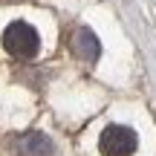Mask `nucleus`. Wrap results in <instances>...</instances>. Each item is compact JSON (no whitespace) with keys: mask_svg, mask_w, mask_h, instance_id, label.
I'll return each mask as SVG.
<instances>
[{"mask_svg":"<svg viewBox=\"0 0 156 156\" xmlns=\"http://www.w3.org/2000/svg\"><path fill=\"white\" fill-rule=\"evenodd\" d=\"M3 46H6V52L15 55V58H32L35 52H38V46H41V38L26 20H15V23H9L6 32H3Z\"/></svg>","mask_w":156,"mask_h":156,"instance_id":"f257e3e1","label":"nucleus"},{"mask_svg":"<svg viewBox=\"0 0 156 156\" xmlns=\"http://www.w3.org/2000/svg\"><path fill=\"white\" fill-rule=\"evenodd\" d=\"M136 145H139L136 133L130 127H124V124H110V127H104V133H101V139H98L101 156H133Z\"/></svg>","mask_w":156,"mask_h":156,"instance_id":"f03ea898","label":"nucleus"},{"mask_svg":"<svg viewBox=\"0 0 156 156\" xmlns=\"http://www.w3.org/2000/svg\"><path fill=\"white\" fill-rule=\"evenodd\" d=\"M15 153L17 156H52V139L44 133H23L15 139Z\"/></svg>","mask_w":156,"mask_h":156,"instance_id":"7ed1b4c3","label":"nucleus"},{"mask_svg":"<svg viewBox=\"0 0 156 156\" xmlns=\"http://www.w3.org/2000/svg\"><path fill=\"white\" fill-rule=\"evenodd\" d=\"M73 52L81 58V61L93 64L95 58H98V52H101L98 38H95L90 29H75V35H73Z\"/></svg>","mask_w":156,"mask_h":156,"instance_id":"20e7f679","label":"nucleus"}]
</instances>
